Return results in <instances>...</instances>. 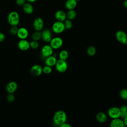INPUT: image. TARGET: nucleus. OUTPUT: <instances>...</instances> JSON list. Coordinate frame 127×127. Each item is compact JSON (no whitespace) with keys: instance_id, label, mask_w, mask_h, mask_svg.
Instances as JSON below:
<instances>
[{"instance_id":"nucleus-1","label":"nucleus","mask_w":127,"mask_h":127,"mask_svg":"<svg viewBox=\"0 0 127 127\" xmlns=\"http://www.w3.org/2000/svg\"><path fill=\"white\" fill-rule=\"evenodd\" d=\"M67 115L65 112L63 110L57 111L53 116V122L55 125L61 126L62 124L66 122Z\"/></svg>"},{"instance_id":"nucleus-2","label":"nucleus","mask_w":127,"mask_h":127,"mask_svg":"<svg viewBox=\"0 0 127 127\" xmlns=\"http://www.w3.org/2000/svg\"><path fill=\"white\" fill-rule=\"evenodd\" d=\"M7 21L11 26H17L20 22L19 14L14 11L10 12L7 17Z\"/></svg>"},{"instance_id":"nucleus-3","label":"nucleus","mask_w":127,"mask_h":127,"mask_svg":"<svg viewBox=\"0 0 127 127\" xmlns=\"http://www.w3.org/2000/svg\"><path fill=\"white\" fill-rule=\"evenodd\" d=\"M55 67L57 70L61 73L65 72L67 68V64L66 61L63 60L61 59L57 60Z\"/></svg>"},{"instance_id":"nucleus-4","label":"nucleus","mask_w":127,"mask_h":127,"mask_svg":"<svg viewBox=\"0 0 127 127\" xmlns=\"http://www.w3.org/2000/svg\"><path fill=\"white\" fill-rule=\"evenodd\" d=\"M63 44V40L60 37L52 38L50 41V45L54 50L58 49L61 48Z\"/></svg>"},{"instance_id":"nucleus-5","label":"nucleus","mask_w":127,"mask_h":127,"mask_svg":"<svg viewBox=\"0 0 127 127\" xmlns=\"http://www.w3.org/2000/svg\"><path fill=\"white\" fill-rule=\"evenodd\" d=\"M52 28L53 31L56 34H60L65 29L64 22L57 20L53 24Z\"/></svg>"},{"instance_id":"nucleus-6","label":"nucleus","mask_w":127,"mask_h":127,"mask_svg":"<svg viewBox=\"0 0 127 127\" xmlns=\"http://www.w3.org/2000/svg\"><path fill=\"white\" fill-rule=\"evenodd\" d=\"M115 37L117 41L124 45L127 44V35L123 30H118L116 32Z\"/></svg>"},{"instance_id":"nucleus-7","label":"nucleus","mask_w":127,"mask_h":127,"mask_svg":"<svg viewBox=\"0 0 127 127\" xmlns=\"http://www.w3.org/2000/svg\"><path fill=\"white\" fill-rule=\"evenodd\" d=\"M108 115L112 119L118 118L120 117V108L116 107H112L108 110Z\"/></svg>"},{"instance_id":"nucleus-8","label":"nucleus","mask_w":127,"mask_h":127,"mask_svg":"<svg viewBox=\"0 0 127 127\" xmlns=\"http://www.w3.org/2000/svg\"><path fill=\"white\" fill-rule=\"evenodd\" d=\"M44 27V21L41 17L36 18L33 23V27L35 31H40Z\"/></svg>"},{"instance_id":"nucleus-9","label":"nucleus","mask_w":127,"mask_h":127,"mask_svg":"<svg viewBox=\"0 0 127 127\" xmlns=\"http://www.w3.org/2000/svg\"><path fill=\"white\" fill-rule=\"evenodd\" d=\"M53 49L50 45H44L41 49V55L45 58L48 57L53 54Z\"/></svg>"},{"instance_id":"nucleus-10","label":"nucleus","mask_w":127,"mask_h":127,"mask_svg":"<svg viewBox=\"0 0 127 127\" xmlns=\"http://www.w3.org/2000/svg\"><path fill=\"white\" fill-rule=\"evenodd\" d=\"M43 72L42 67L39 64H35L30 68L31 74L34 76H39Z\"/></svg>"},{"instance_id":"nucleus-11","label":"nucleus","mask_w":127,"mask_h":127,"mask_svg":"<svg viewBox=\"0 0 127 127\" xmlns=\"http://www.w3.org/2000/svg\"><path fill=\"white\" fill-rule=\"evenodd\" d=\"M17 47L21 51H26L30 48V42L26 39H20L18 42Z\"/></svg>"},{"instance_id":"nucleus-12","label":"nucleus","mask_w":127,"mask_h":127,"mask_svg":"<svg viewBox=\"0 0 127 127\" xmlns=\"http://www.w3.org/2000/svg\"><path fill=\"white\" fill-rule=\"evenodd\" d=\"M16 35L20 39H26L28 35V30L24 27H21L18 29Z\"/></svg>"},{"instance_id":"nucleus-13","label":"nucleus","mask_w":127,"mask_h":127,"mask_svg":"<svg viewBox=\"0 0 127 127\" xmlns=\"http://www.w3.org/2000/svg\"><path fill=\"white\" fill-rule=\"evenodd\" d=\"M41 38L45 42H50L52 38L51 31L48 29H44L41 33Z\"/></svg>"},{"instance_id":"nucleus-14","label":"nucleus","mask_w":127,"mask_h":127,"mask_svg":"<svg viewBox=\"0 0 127 127\" xmlns=\"http://www.w3.org/2000/svg\"><path fill=\"white\" fill-rule=\"evenodd\" d=\"M17 87L18 85L17 83L12 81L8 82L7 84L5 87V89L8 93H13L16 90Z\"/></svg>"},{"instance_id":"nucleus-15","label":"nucleus","mask_w":127,"mask_h":127,"mask_svg":"<svg viewBox=\"0 0 127 127\" xmlns=\"http://www.w3.org/2000/svg\"><path fill=\"white\" fill-rule=\"evenodd\" d=\"M110 127H126L123 120L120 119L119 118L113 119L110 123Z\"/></svg>"},{"instance_id":"nucleus-16","label":"nucleus","mask_w":127,"mask_h":127,"mask_svg":"<svg viewBox=\"0 0 127 127\" xmlns=\"http://www.w3.org/2000/svg\"><path fill=\"white\" fill-rule=\"evenodd\" d=\"M55 18L57 21L64 22L66 19V15L65 12L62 10H57L55 14Z\"/></svg>"},{"instance_id":"nucleus-17","label":"nucleus","mask_w":127,"mask_h":127,"mask_svg":"<svg viewBox=\"0 0 127 127\" xmlns=\"http://www.w3.org/2000/svg\"><path fill=\"white\" fill-rule=\"evenodd\" d=\"M57 61V59L56 58V57L52 55L51 56H50L46 58L45 60V64L47 65L52 67L55 65Z\"/></svg>"},{"instance_id":"nucleus-18","label":"nucleus","mask_w":127,"mask_h":127,"mask_svg":"<svg viewBox=\"0 0 127 127\" xmlns=\"http://www.w3.org/2000/svg\"><path fill=\"white\" fill-rule=\"evenodd\" d=\"M77 1L76 0H66L65 2V7L68 10L74 9L77 6Z\"/></svg>"},{"instance_id":"nucleus-19","label":"nucleus","mask_w":127,"mask_h":127,"mask_svg":"<svg viewBox=\"0 0 127 127\" xmlns=\"http://www.w3.org/2000/svg\"><path fill=\"white\" fill-rule=\"evenodd\" d=\"M22 8L24 12L28 14H30L33 13L34 8L30 2H25L23 5Z\"/></svg>"},{"instance_id":"nucleus-20","label":"nucleus","mask_w":127,"mask_h":127,"mask_svg":"<svg viewBox=\"0 0 127 127\" xmlns=\"http://www.w3.org/2000/svg\"><path fill=\"white\" fill-rule=\"evenodd\" d=\"M96 120L101 123L105 122L107 120V116L106 114L103 112H99L96 116Z\"/></svg>"},{"instance_id":"nucleus-21","label":"nucleus","mask_w":127,"mask_h":127,"mask_svg":"<svg viewBox=\"0 0 127 127\" xmlns=\"http://www.w3.org/2000/svg\"><path fill=\"white\" fill-rule=\"evenodd\" d=\"M120 117L124 119L127 117V106L123 105L120 108Z\"/></svg>"},{"instance_id":"nucleus-22","label":"nucleus","mask_w":127,"mask_h":127,"mask_svg":"<svg viewBox=\"0 0 127 127\" xmlns=\"http://www.w3.org/2000/svg\"><path fill=\"white\" fill-rule=\"evenodd\" d=\"M66 18L70 19L71 20L74 19L76 16V12L74 9L68 10L66 13Z\"/></svg>"},{"instance_id":"nucleus-23","label":"nucleus","mask_w":127,"mask_h":127,"mask_svg":"<svg viewBox=\"0 0 127 127\" xmlns=\"http://www.w3.org/2000/svg\"><path fill=\"white\" fill-rule=\"evenodd\" d=\"M68 53L65 50H62L59 53V58L60 59L66 61L68 58Z\"/></svg>"},{"instance_id":"nucleus-24","label":"nucleus","mask_w":127,"mask_h":127,"mask_svg":"<svg viewBox=\"0 0 127 127\" xmlns=\"http://www.w3.org/2000/svg\"><path fill=\"white\" fill-rule=\"evenodd\" d=\"M96 52V48L93 46H90L88 47L87 49V54L89 56H93Z\"/></svg>"},{"instance_id":"nucleus-25","label":"nucleus","mask_w":127,"mask_h":127,"mask_svg":"<svg viewBox=\"0 0 127 127\" xmlns=\"http://www.w3.org/2000/svg\"><path fill=\"white\" fill-rule=\"evenodd\" d=\"M32 38L33 40L39 41L41 38V33L40 31H36L34 32L32 35Z\"/></svg>"},{"instance_id":"nucleus-26","label":"nucleus","mask_w":127,"mask_h":127,"mask_svg":"<svg viewBox=\"0 0 127 127\" xmlns=\"http://www.w3.org/2000/svg\"><path fill=\"white\" fill-rule=\"evenodd\" d=\"M64 25L65 29H70L72 27V22L71 20L68 19H66L64 21Z\"/></svg>"},{"instance_id":"nucleus-27","label":"nucleus","mask_w":127,"mask_h":127,"mask_svg":"<svg viewBox=\"0 0 127 127\" xmlns=\"http://www.w3.org/2000/svg\"><path fill=\"white\" fill-rule=\"evenodd\" d=\"M120 96L123 100H127V89H122L120 92Z\"/></svg>"},{"instance_id":"nucleus-28","label":"nucleus","mask_w":127,"mask_h":127,"mask_svg":"<svg viewBox=\"0 0 127 127\" xmlns=\"http://www.w3.org/2000/svg\"><path fill=\"white\" fill-rule=\"evenodd\" d=\"M42 69H43V72H44L45 74H49L52 71V67L47 65L43 66L42 67Z\"/></svg>"},{"instance_id":"nucleus-29","label":"nucleus","mask_w":127,"mask_h":127,"mask_svg":"<svg viewBox=\"0 0 127 127\" xmlns=\"http://www.w3.org/2000/svg\"><path fill=\"white\" fill-rule=\"evenodd\" d=\"M18 29V28H17V26H12L9 30V33L10 34V35L14 36L17 34Z\"/></svg>"},{"instance_id":"nucleus-30","label":"nucleus","mask_w":127,"mask_h":127,"mask_svg":"<svg viewBox=\"0 0 127 127\" xmlns=\"http://www.w3.org/2000/svg\"><path fill=\"white\" fill-rule=\"evenodd\" d=\"M39 43L37 41L32 40L31 42H30V47L32 49H36L39 47Z\"/></svg>"},{"instance_id":"nucleus-31","label":"nucleus","mask_w":127,"mask_h":127,"mask_svg":"<svg viewBox=\"0 0 127 127\" xmlns=\"http://www.w3.org/2000/svg\"><path fill=\"white\" fill-rule=\"evenodd\" d=\"M7 100L9 102H13L15 99V96L12 93H9L6 97Z\"/></svg>"},{"instance_id":"nucleus-32","label":"nucleus","mask_w":127,"mask_h":127,"mask_svg":"<svg viewBox=\"0 0 127 127\" xmlns=\"http://www.w3.org/2000/svg\"><path fill=\"white\" fill-rule=\"evenodd\" d=\"M26 0H16L15 2L17 5L22 6L25 2Z\"/></svg>"},{"instance_id":"nucleus-33","label":"nucleus","mask_w":127,"mask_h":127,"mask_svg":"<svg viewBox=\"0 0 127 127\" xmlns=\"http://www.w3.org/2000/svg\"><path fill=\"white\" fill-rule=\"evenodd\" d=\"M4 39H5L4 34L3 33L0 32V42H3L4 40Z\"/></svg>"},{"instance_id":"nucleus-34","label":"nucleus","mask_w":127,"mask_h":127,"mask_svg":"<svg viewBox=\"0 0 127 127\" xmlns=\"http://www.w3.org/2000/svg\"><path fill=\"white\" fill-rule=\"evenodd\" d=\"M60 127H71V125L68 123H66V122H65L64 123L62 124Z\"/></svg>"},{"instance_id":"nucleus-35","label":"nucleus","mask_w":127,"mask_h":127,"mask_svg":"<svg viewBox=\"0 0 127 127\" xmlns=\"http://www.w3.org/2000/svg\"><path fill=\"white\" fill-rule=\"evenodd\" d=\"M123 121L125 126H127V117L123 119Z\"/></svg>"},{"instance_id":"nucleus-36","label":"nucleus","mask_w":127,"mask_h":127,"mask_svg":"<svg viewBox=\"0 0 127 127\" xmlns=\"http://www.w3.org/2000/svg\"><path fill=\"white\" fill-rule=\"evenodd\" d=\"M123 5L125 7L127 8V0H125L123 2Z\"/></svg>"},{"instance_id":"nucleus-37","label":"nucleus","mask_w":127,"mask_h":127,"mask_svg":"<svg viewBox=\"0 0 127 127\" xmlns=\"http://www.w3.org/2000/svg\"><path fill=\"white\" fill-rule=\"evenodd\" d=\"M27 1H28L29 2L32 3V2H34L35 1H36L37 0H26Z\"/></svg>"},{"instance_id":"nucleus-38","label":"nucleus","mask_w":127,"mask_h":127,"mask_svg":"<svg viewBox=\"0 0 127 127\" xmlns=\"http://www.w3.org/2000/svg\"><path fill=\"white\" fill-rule=\"evenodd\" d=\"M77 1H80V0H76Z\"/></svg>"}]
</instances>
